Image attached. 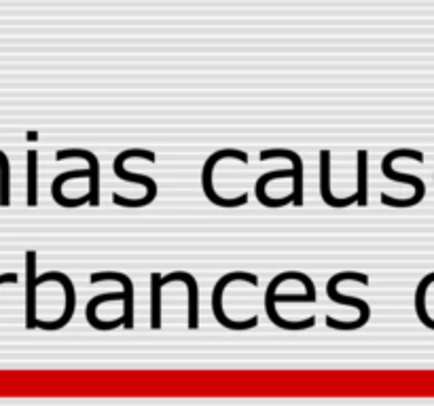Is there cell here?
Listing matches in <instances>:
<instances>
[{"label": "cell", "instance_id": "ac0fdd59", "mask_svg": "<svg viewBox=\"0 0 434 406\" xmlns=\"http://www.w3.org/2000/svg\"><path fill=\"white\" fill-rule=\"evenodd\" d=\"M6 281L15 283V281H17V275H15V273H6V275H0V283H6Z\"/></svg>", "mask_w": 434, "mask_h": 406}, {"label": "cell", "instance_id": "2e32d148", "mask_svg": "<svg viewBox=\"0 0 434 406\" xmlns=\"http://www.w3.org/2000/svg\"><path fill=\"white\" fill-rule=\"evenodd\" d=\"M161 277L157 271L150 273V326L161 328Z\"/></svg>", "mask_w": 434, "mask_h": 406}, {"label": "cell", "instance_id": "e0dca14e", "mask_svg": "<svg viewBox=\"0 0 434 406\" xmlns=\"http://www.w3.org/2000/svg\"><path fill=\"white\" fill-rule=\"evenodd\" d=\"M38 203V152H28V205L34 207Z\"/></svg>", "mask_w": 434, "mask_h": 406}, {"label": "cell", "instance_id": "ba28073f", "mask_svg": "<svg viewBox=\"0 0 434 406\" xmlns=\"http://www.w3.org/2000/svg\"><path fill=\"white\" fill-rule=\"evenodd\" d=\"M71 157H78V159H85L89 163V172H91V178H89V205H100V161L93 152L89 150H83V148H66V150H58L56 152V159L62 161V159H71Z\"/></svg>", "mask_w": 434, "mask_h": 406}, {"label": "cell", "instance_id": "277c9868", "mask_svg": "<svg viewBox=\"0 0 434 406\" xmlns=\"http://www.w3.org/2000/svg\"><path fill=\"white\" fill-rule=\"evenodd\" d=\"M235 279L248 281V283H252V286L259 283V277H257L254 273H248V271H233V273L222 275L217 281L215 290H212V311H215V318H217L220 326H224V328H229V330H248V328H254V326L259 324V318H257V316H254V318H248V320H244V322H233V320H229V318L224 316V311H222V292H224V288H227L231 281H235Z\"/></svg>", "mask_w": 434, "mask_h": 406}, {"label": "cell", "instance_id": "3957f363", "mask_svg": "<svg viewBox=\"0 0 434 406\" xmlns=\"http://www.w3.org/2000/svg\"><path fill=\"white\" fill-rule=\"evenodd\" d=\"M398 157H409V159H415V161H424V152L420 150H413V148H396L392 152H388L381 161V174L394 182H407V184H413L415 187V195L411 199H394V197H388L386 193L379 195V199L383 205H390V207H411V205H418V203L424 199L426 195V184L422 178L418 176H411V174H398L392 170V161L398 159Z\"/></svg>", "mask_w": 434, "mask_h": 406}, {"label": "cell", "instance_id": "9a60e30c", "mask_svg": "<svg viewBox=\"0 0 434 406\" xmlns=\"http://www.w3.org/2000/svg\"><path fill=\"white\" fill-rule=\"evenodd\" d=\"M356 163H358V170H356V199L358 205H366L368 203V184H366V178H368V152L366 150H358L356 155Z\"/></svg>", "mask_w": 434, "mask_h": 406}, {"label": "cell", "instance_id": "4fadbf2b", "mask_svg": "<svg viewBox=\"0 0 434 406\" xmlns=\"http://www.w3.org/2000/svg\"><path fill=\"white\" fill-rule=\"evenodd\" d=\"M278 178H294V170H278V172H267V174H263V176L257 180V189H254V193H257V199L263 203L265 207H282V205H286V203L294 202V199H292V195L280 197V199L267 197L265 187H267L272 180H278Z\"/></svg>", "mask_w": 434, "mask_h": 406}, {"label": "cell", "instance_id": "8992f818", "mask_svg": "<svg viewBox=\"0 0 434 406\" xmlns=\"http://www.w3.org/2000/svg\"><path fill=\"white\" fill-rule=\"evenodd\" d=\"M261 161H267V159H289L290 163L294 165V189H292V205L301 207L303 205V159L289 148H267V150H261L259 155Z\"/></svg>", "mask_w": 434, "mask_h": 406}, {"label": "cell", "instance_id": "52a82bcc", "mask_svg": "<svg viewBox=\"0 0 434 406\" xmlns=\"http://www.w3.org/2000/svg\"><path fill=\"white\" fill-rule=\"evenodd\" d=\"M36 252H26V328H36Z\"/></svg>", "mask_w": 434, "mask_h": 406}, {"label": "cell", "instance_id": "6da1fadb", "mask_svg": "<svg viewBox=\"0 0 434 406\" xmlns=\"http://www.w3.org/2000/svg\"><path fill=\"white\" fill-rule=\"evenodd\" d=\"M346 279H354V281H361L362 286H368V275L358 273V271H341L337 275H333L326 283V294L333 303H339V305H348V307H356L361 311V318L356 322H337L333 316H326V326L329 328H335V330H356L362 328L368 320H371V307L366 305V301L356 298V296H346L341 292H337V286Z\"/></svg>", "mask_w": 434, "mask_h": 406}, {"label": "cell", "instance_id": "5b68a950", "mask_svg": "<svg viewBox=\"0 0 434 406\" xmlns=\"http://www.w3.org/2000/svg\"><path fill=\"white\" fill-rule=\"evenodd\" d=\"M45 281H60V283H62V288H64V292H66V309H64V313H62L56 322H41V320H38V328H45V330H60V328H64V326L73 320L74 316L76 292H74L73 279H71L66 273H62V271H49V273H45V275H41V277L36 279L38 286L45 283Z\"/></svg>", "mask_w": 434, "mask_h": 406}, {"label": "cell", "instance_id": "9c48e42d", "mask_svg": "<svg viewBox=\"0 0 434 406\" xmlns=\"http://www.w3.org/2000/svg\"><path fill=\"white\" fill-rule=\"evenodd\" d=\"M185 281L189 286V328L195 330L200 326V290H197V281L191 273L185 271H174L170 275L161 277V286H167L172 281Z\"/></svg>", "mask_w": 434, "mask_h": 406}, {"label": "cell", "instance_id": "7a4b0ae2", "mask_svg": "<svg viewBox=\"0 0 434 406\" xmlns=\"http://www.w3.org/2000/svg\"><path fill=\"white\" fill-rule=\"evenodd\" d=\"M130 157H140V159H146V161H150V163H153L157 157H155L153 150H145V148H130V150L119 152L117 159H115V163H113V172H115L117 178L128 180V182L145 184L146 195L143 199H125V197H121V195L115 193V195H113V203H115V205H121V207H145L148 203L155 202V197H157V182H155L150 176H145V174H132V172H128V170L123 167V163H125Z\"/></svg>", "mask_w": 434, "mask_h": 406}, {"label": "cell", "instance_id": "30bf717a", "mask_svg": "<svg viewBox=\"0 0 434 406\" xmlns=\"http://www.w3.org/2000/svg\"><path fill=\"white\" fill-rule=\"evenodd\" d=\"M125 301V292H104V294H98V296H93L89 303H87V311H85V316H87V322L95 328V330H113V328H119V326H125V320L123 318H119V320H108V322H102L98 316H95V311H98V307L102 305V303H110V301Z\"/></svg>", "mask_w": 434, "mask_h": 406}, {"label": "cell", "instance_id": "5bb4252c", "mask_svg": "<svg viewBox=\"0 0 434 406\" xmlns=\"http://www.w3.org/2000/svg\"><path fill=\"white\" fill-rule=\"evenodd\" d=\"M73 178H91V172L89 170H76V172H66V174H60L53 184H51V195L53 199L60 203L62 207H78L83 203H89V195H83V197H76V199H68L62 195V184L73 180Z\"/></svg>", "mask_w": 434, "mask_h": 406}, {"label": "cell", "instance_id": "8fae6325", "mask_svg": "<svg viewBox=\"0 0 434 406\" xmlns=\"http://www.w3.org/2000/svg\"><path fill=\"white\" fill-rule=\"evenodd\" d=\"M106 279H117L123 283V292H125V328H134V283L125 273H117V271H95L91 273V283L98 281H106Z\"/></svg>", "mask_w": 434, "mask_h": 406}, {"label": "cell", "instance_id": "7c38bea8", "mask_svg": "<svg viewBox=\"0 0 434 406\" xmlns=\"http://www.w3.org/2000/svg\"><path fill=\"white\" fill-rule=\"evenodd\" d=\"M320 195L331 207H348L352 203H358L356 193L346 199H335L331 195V150H320Z\"/></svg>", "mask_w": 434, "mask_h": 406}]
</instances>
